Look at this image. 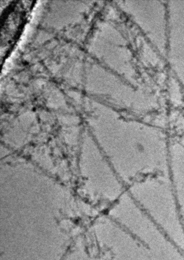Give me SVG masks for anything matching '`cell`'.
<instances>
[{
    "mask_svg": "<svg viewBox=\"0 0 184 260\" xmlns=\"http://www.w3.org/2000/svg\"><path fill=\"white\" fill-rule=\"evenodd\" d=\"M90 135L126 187L150 175L168 174L169 141L160 124L113 113L90 119Z\"/></svg>",
    "mask_w": 184,
    "mask_h": 260,
    "instance_id": "cell-1",
    "label": "cell"
},
{
    "mask_svg": "<svg viewBox=\"0 0 184 260\" xmlns=\"http://www.w3.org/2000/svg\"><path fill=\"white\" fill-rule=\"evenodd\" d=\"M84 177L86 194L92 199L117 201L126 186L90 134L85 136Z\"/></svg>",
    "mask_w": 184,
    "mask_h": 260,
    "instance_id": "cell-2",
    "label": "cell"
}]
</instances>
